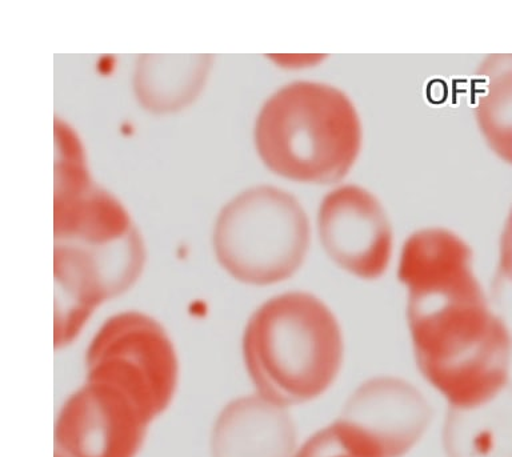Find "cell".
<instances>
[{"label": "cell", "mask_w": 512, "mask_h": 457, "mask_svg": "<svg viewBox=\"0 0 512 457\" xmlns=\"http://www.w3.org/2000/svg\"><path fill=\"white\" fill-rule=\"evenodd\" d=\"M354 103L328 84L296 82L272 95L256 120L255 143L272 172L295 182H339L362 147Z\"/></svg>", "instance_id": "cell-3"}, {"label": "cell", "mask_w": 512, "mask_h": 457, "mask_svg": "<svg viewBox=\"0 0 512 457\" xmlns=\"http://www.w3.org/2000/svg\"><path fill=\"white\" fill-rule=\"evenodd\" d=\"M502 275L504 283L510 288L512 295V211L506 235H504L503 252H502Z\"/></svg>", "instance_id": "cell-12"}, {"label": "cell", "mask_w": 512, "mask_h": 457, "mask_svg": "<svg viewBox=\"0 0 512 457\" xmlns=\"http://www.w3.org/2000/svg\"><path fill=\"white\" fill-rule=\"evenodd\" d=\"M248 375L259 396L279 407L326 394L342 370L343 332L334 312L306 292L264 303L243 338Z\"/></svg>", "instance_id": "cell-2"}, {"label": "cell", "mask_w": 512, "mask_h": 457, "mask_svg": "<svg viewBox=\"0 0 512 457\" xmlns=\"http://www.w3.org/2000/svg\"><path fill=\"white\" fill-rule=\"evenodd\" d=\"M150 423L123 392L87 382L60 411L55 457H135Z\"/></svg>", "instance_id": "cell-7"}, {"label": "cell", "mask_w": 512, "mask_h": 457, "mask_svg": "<svg viewBox=\"0 0 512 457\" xmlns=\"http://www.w3.org/2000/svg\"><path fill=\"white\" fill-rule=\"evenodd\" d=\"M214 246L224 270L239 282L270 286L291 278L310 246V223L294 196L256 187L236 196L216 220Z\"/></svg>", "instance_id": "cell-5"}, {"label": "cell", "mask_w": 512, "mask_h": 457, "mask_svg": "<svg viewBox=\"0 0 512 457\" xmlns=\"http://www.w3.org/2000/svg\"><path fill=\"white\" fill-rule=\"evenodd\" d=\"M399 280L424 379L455 410L498 398L510 375L511 336L476 279L470 246L444 228L415 232L402 248Z\"/></svg>", "instance_id": "cell-1"}, {"label": "cell", "mask_w": 512, "mask_h": 457, "mask_svg": "<svg viewBox=\"0 0 512 457\" xmlns=\"http://www.w3.org/2000/svg\"><path fill=\"white\" fill-rule=\"evenodd\" d=\"M55 247L98 268L116 287L130 288L142 274L146 250L126 208L88 176L74 131L56 123Z\"/></svg>", "instance_id": "cell-4"}, {"label": "cell", "mask_w": 512, "mask_h": 457, "mask_svg": "<svg viewBox=\"0 0 512 457\" xmlns=\"http://www.w3.org/2000/svg\"><path fill=\"white\" fill-rule=\"evenodd\" d=\"M318 231L328 258L348 274L364 280L386 274L394 235L382 204L364 188L330 192L319 208Z\"/></svg>", "instance_id": "cell-8"}, {"label": "cell", "mask_w": 512, "mask_h": 457, "mask_svg": "<svg viewBox=\"0 0 512 457\" xmlns=\"http://www.w3.org/2000/svg\"><path fill=\"white\" fill-rule=\"evenodd\" d=\"M296 457H386L362 428L342 420L312 436Z\"/></svg>", "instance_id": "cell-11"}, {"label": "cell", "mask_w": 512, "mask_h": 457, "mask_svg": "<svg viewBox=\"0 0 512 457\" xmlns=\"http://www.w3.org/2000/svg\"><path fill=\"white\" fill-rule=\"evenodd\" d=\"M294 427L283 407L262 396L228 404L211 435L212 457H291Z\"/></svg>", "instance_id": "cell-9"}, {"label": "cell", "mask_w": 512, "mask_h": 457, "mask_svg": "<svg viewBox=\"0 0 512 457\" xmlns=\"http://www.w3.org/2000/svg\"><path fill=\"white\" fill-rule=\"evenodd\" d=\"M475 115L491 150L512 166V54L487 56L476 74Z\"/></svg>", "instance_id": "cell-10"}, {"label": "cell", "mask_w": 512, "mask_h": 457, "mask_svg": "<svg viewBox=\"0 0 512 457\" xmlns=\"http://www.w3.org/2000/svg\"><path fill=\"white\" fill-rule=\"evenodd\" d=\"M87 382L106 384L134 400L154 420L174 398L178 356L167 332L139 312L107 320L87 352Z\"/></svg>", "instance_id": "cell-6"}]
</instances>
